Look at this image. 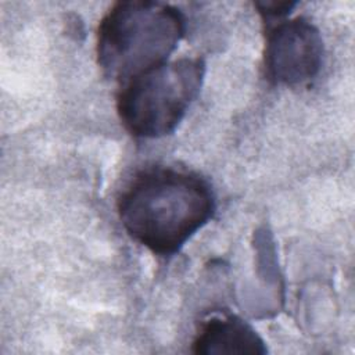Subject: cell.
<instances>
[{
    "label": "cell",
    "instance_id": "cell-5",
    "mask_svg": "<svg viewBox=\"0 0 355 355\" xmlns=\"http://www.w3.org/2000/svg\"><path fill=\"white\" fill-rule=\"evenodd\" d=\"M265 341L241 318L222 312L208 318L193 340L196 354H266Z\"/></svg>",
    "mask_w": 355,
    "mask_h": 355
},
{
    "label": "cell",
    "instance_id": "cell-6",
    "mask_svg": "<svg viewBox=\"0 0 355 355\" xmlns=\"http://www.w3.org/2000/svg\"><path fill=\"white\" fill-rule=\"evenodd\" d=\"M295 6L294 1H258L255 3V7L258 8V12L263 17V19H279L287 15L291 8Z\"/></svg>",
    "mask_w": 355,
    "mask_h": 355
},
{
    "label": "cell",
    "instance_id": "cell-4",
    "mask_svg": "<svg viewBox=\"0 0 355 355\" xmlns=\"http://www.w3.org/2000/svg\"><path fill=\"white\" fill-rule=\"evenodd\" d=\"M322 62V35L311 21L295 17L268 29L262 68L269 83L304 85L319 73Z\"/></svg>",
    "mask_w": 355,
    "mask_h": 355
},
{
    "label": "cell",
    "instance_id": "cell-3",
    "mask_svg": "<svg viewBox=\"0 0 355 355\" xmlns=\"http://www.w3.org/2000/svg\"><path fill=\"white\" fill-rule=\"evenodd\" d=\"M204 76L202 58L182 57L126 80L116 94L122 126L139 139L173 133L198 96Z\"/></svg>",
    "mask_w": 355,
    "mask_h": 355
},
{
    "label": "cell",
    "instance_id": "cell-1",
    "mask_svg": "<svg viewBox=\"0 0 355 355\" xmlns=\"http://www.w3.org/2000/svg\"><path fill=\"white\" fill-rule=\"evenodd\" d=\"M116 209L135 241L171 257L212 219L216 202L211 184L198 173L155 165L128 182Z\"/></svg>",
    "mask_w": 355,
    "mask_h": 355
},
{
    "label": "cell",
    "instance_id": "cell-2",
    "mask_svg": "<svg viewBox=\"0 0 355 355\" xmlns=\"http://www.w3.org/2000/svg\"><path fill=\"white\" fill-rule=\"evenodd\" d=\"M186 31V18L161 1L115 3L101 18L96 54L103 73L119 82L168 61Z\"/></svg>",
    "mask_w": 355,
    "mask_h": 355
}]
</instances>
